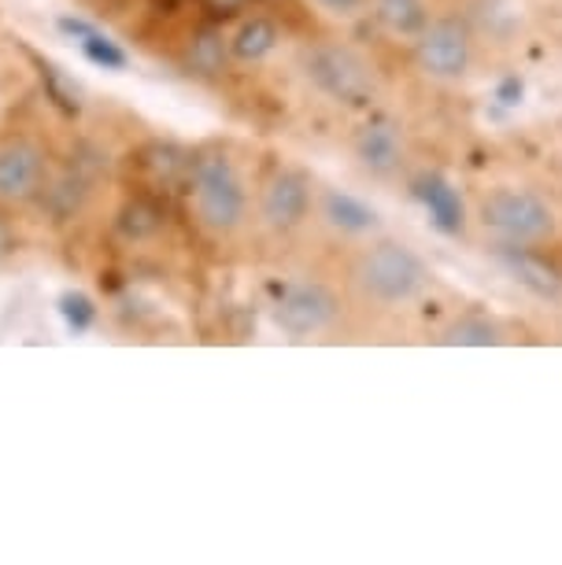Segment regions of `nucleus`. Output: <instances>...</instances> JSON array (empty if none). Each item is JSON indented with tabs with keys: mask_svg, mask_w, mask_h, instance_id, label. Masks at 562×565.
Masks as SVG:
<instances>
[{
	"mask_svg": "<svg viewBox=\"0 0 562 565\" xmlns=\"http://www.w3.org/2000/svg\"><path fill=\"white\" fill-rule=\"evenodd\" d=\"M356 281L378 303H404L426 289L430 270L404 244H378L356 266Z\"/></svg>",
	"mask_w": 562,
	"mask_h": 565,
	"instance_id": "nucleus-1",
	"label": "nucleus"
},
{
	"mask_svg": "<svg viewBox=\"0 0 562 565\" xmlns=\"http://www.w3.org/2000/svg\"><path fill=\"white\" fill-rule=\"evenodd\" d=\"M307 78L318 93H326L330 100L344 104V108H370L374 100V78L370 67L356 56L352 49L341 45H318L307 56Z\"/></svg>",
	"mask_w": 562,
	"mask_h": 565,
	"instance_id": "nucleus-2",
	"label": "nucleus"
},
{
	"mask_svg": "<svg viewBox=\"0 0 562 565\" xmlns=\"http://www.w3.org/2000/svg\"><path fill=\"white\" fill-rule=\"evenodd\" d=\"M197 211L211 230H233L245 218V185L226 156H200L193 167Z\"/></svg>",
	"mask_w": 562,
	"mask_h": 565,
	"instance_id": "nucleus-3",
	"label": "nucleus"
},
{
	"mask_svg": "<svg viewBox=\"0 0 562 565\" xmlns=\"http://www.w3.org/2000/svg\"><path fill=\"white\" fill-rule=\"evenodd\" d=\"M485 226H492L496 233L511 241H540L555 230L551 207L544 200H537L533 193H518V189H500L481 204Z\"/></svg>",
	"mask_w": 562,
	"mask_h": 565,
	"instance_id": "nucleus-4",
	"label": "nucleus"
},
{
	"mask_svg": "<svg viewBox=\"0 0 562 565\" xmlns=\"http://www.w3.org/2000/svg\"><path fill=\"white\" fill-rule=\"evenodd\" d=\"M333 318H337V296L318 281L289 285V289H282V300L274 303V326L289 337L318 333Z\"/></svg>",
	"mask_w": 562,
	"mask_h": 565,
	"instance_id": "nucleus-5",
	"label": "nucleus"
},
{
	"mask_svg": "<svg viewBox=\"0 0 562 565\" xmlns=\"http://www.w3.org/2000/svg\"><path fill=\"white\" fill-rule=\"evenodd\" d=\"M49 167H45V152L34 141H4L0 145V200L8 204H26L34 200L41 189H45Z\"/></svg>",
	"mask_w": 562,
	"mask_h": 565,
	"instance_id": "nucleus-6",
	"label": "nucleus"
},
{
	"mask_svg": "<svg viewBox=\"0 0 562 565\" xmlns=\"http://www.w3.org/2000/svg\"><path fill=\"white\" fill-rule=\"evenodd\" d=\"M418 63L433 78H459L470 63V38L459 23H433L418 34Z\"/></svg>",
	"mask_w": 562,
	"mask_h": 565,
	"instance_id": "nucleus-7",
	"label": "nucleus"
},
{
	"mask_svg": "<svg viewBox=\"0 0 562 565\" xmlns=\"http://www.w3.org/2000/svg\"><path fill=\"white\" fill-rule=\"evenodd\" d=\"M311 207V181L300 170H282L263 193V218L274 230H293Z\"/></svg>",
	"mask_w": 562,
	"mask_h": 565,
	"instance_id": "nucleus-8",
	"label": "nucleus"
},
{
	"mask_svg": "<svg viewBox=\"0 0 562 565\" xmlns=\"http://www.w3.org/2000/svg\"><path fill=\"white\" fill-rule=\"evenodd\" d=\"M356 156L359 163L374 174H392L400 167V156H404V145H400V126L385 119V115H374L356 137Z\"/></svg>",
	"mask_w": 562,
	"mask_h": 565,
	"instance_id": "nucleus-9",
	"label": "nucleus"
},
{
	"mask_svg": "<svg viewBox=\"0 0 562 565\" xmlns=\"http://www.w3.org/2000/svg\"><path fill=\"white\" fill-rule=\"evenodd\" d=\"M418 200L426 204L433 226H437V230H444V233H459L463 230V200L444 178H437V174L422 178L418 181Z\"/></svg>",
	"mask_w": 562,
	"mask_h": 565,
	"instance_id": "nucleus-10",
	"label": "nucleus"
},
{
	"mask_svg": "<svg viewBox=\"0 0 562 565\" xmlns=\"http://www.w3.org/2000/svg\"><path fill=\"white\" fill-rule=\"evenodd\" d=\"M500 263L537 296H559L562 292V277L551 270L548 263H540L537 255L518 252V248H500Z\"/></svg>",
	"mask_w": 562,
	"mask_h": 565,
	"instance_id": "nucleus-11",
	"label": "nucleus"
},
{
	"mask_svg": "<svg viewBox=\"0 0 562 565\" xmlns=\"http://www.w3.org/2000/svg\"><path fill=\"white\" fill-rule=\"evenodd\" d=\"M326 218L344 233H370L378 230V211L367 207L363 200L348 196V193H326Z\"/></svg>",
	"mask_w": 562,
	"mask_h": 565,
	"instance_id": "nucleus-12",
	"label": "nucleus"
},
{
	"mask_svg": "<svg viewBox=\"0 0 562 565\" xmlns=\"http://www.w3.org/2000/svg\"><path fill=\"white\" fill-rule=\"evenodd\" d=\"M374 8H378V19L392 34L418 38L430 23V12L422 0H374Z\"/></svg>",
	"mask_w": 562,
	"mask_h": 565,
	"instance_id": "nucleus-13",
	"label": "nucleus"
},
{
	"mask_svg": "<svg viewBox=\"0 0 562 565\" xmlns=\"http://www.w3.org/2000/svg\"><path fill=\"white\" fill-rule=\"evenodd\" d=\"M274 45H278V26H274L271 19L256 15V19H248V23L237 30V38H233L230 49H233V56H237V60L256 63V60L267 56Z\"/></svg>",
	"mask_w": 562,
	"mask_h": 565,
	"instance_id": "nucleus-14",
	"label": "nucleus"
},
{
	"mask_svg": "<svg viewBox=\"0 0 562 565\" xmlns=\"http://www.w3.org/2000/svg\"><path fill=\"white\" fill-rule=\"evenodd\" d=\"M159 226H163V211H159L152 200L137 196V200H126V207L119 211V233L130 241H145L152 237V233H159Z\"/></svg>",
	"mask_w": 562,
	"mask_h": 565,
	"instance_id": "nucleus-15",
	"label": "nucleus"
},
{
	"mask_svg": "<svg viewBox=\"0 0 562 565\" xmlns=\"http://www.w3.org/2000/svg\"><path fill=\"white\" fill-rule=\"evenodd\" d=\"M34 63H38V74H41V85H45V97L56 104L63 115H78L82 111L78 89L67 85V78L60 74V67H52V63L41 60V56H34Z\"/></svg>",
	"mask_w": 562,
	"mask_h": 565,
	"instance_id": "nucleus-16",
	"label": "nucleus"
},
{
	"mask_svg": "<svg viewBox=\"0 0 562 565\" xmlns=\"http://www.w3.org/2000/svg\"><path fill=\"white\" fill-rule=\"evenodd\" d=\"M60 315H63V322H67L71 333H86V329L97 322V307H93V300L86 292H78V289H71V292H63L60 300Z\"/></svg>",
	"mask_w": 562,
	"mask_h": 565,
	"instance_id": "nucleus-17",
	"label": "nucleus"
},
{
	"mask_svg": "<svg viewBox=\"0 0 562 565\" xmlns=\"http://www.w3.org/2000/svg\"><path fill=\"white\" fill-rule=\"evenodd\" d=\"M189 63H193V71H200V74L222 71V63H226V45H222V38L215 30L200 34L193 45H189Z\"/></svg>",
	"mask_w": 562,
	"mask_h": 565,
	"instance_id": "nucleus-18",
	"label": "nucleus"
},
{
	"mask_svg": "<svg viewBox=\"0 0 562 565\" xmlns=\"http://www.w3.org/2000/svg\"><path fill=\"white\" fill-rule=\"evenodd\" d=\"M500 340L496 333V326H489L485 318H463V322H455L448 329V337H444V344H466V348H489Z\"/></svg>",
	"mask_w": 562,
	"mask_h": 565,
	"instance_id": "nucleus-19",
	"label": "nucleus"
},
{
	"mask_svg": "<svg viewBox=\"0 0 562 565\" xmlns=\"http://www.w3.org/2000/svg\"><path fill=\"white\" fill-rule=\"evenodd\" d=\"M145 163H148V170H152L156 178H163V181H174L178 174L185 170V152L182 148H174V145H152L145 152Z\"/></svg>",
	"mask_w": 562,
	"mask_h": 565,
	"instance_id": "nucleus-20",
	"label": "nucleus"
},
{
	"mask_svg": "<svg viewBox=\"0 0 562 565\" xmlns=\"http://www.w3.org/2000/svg\"><path fill=\"white\" fill-rule=\"evenodd\" d=\"M82 52H86L89 63H97V67H104V71H126V63H130V60H126V52L115 45V41L104 38L100 30L93 38L82 41Z\"/></svg>",
	"mask_w": 562,
	"mask_h": 565,
	"instance_id": "nucleus-21",
	"label": "nucleus"
},
{
	"mask_svg": "<svg viewBox=\"0 0 562 565\" xmlns=\"http://www.w3.org/2000/svg\"><path fill=\"white\" fill-rule=\"evenodd\" d=\"M56 26H60V34H67V38H78V41H86V38H93V34H97V26H93V23H86V19H74V15H63Z\"/></svg>",
	"mask_w": 562,
	"mask_h": 565,
	"instance_id": "nucleus-22",
	"label": "nucleus"
},
{
	"mask_svg": "<svg viewBox=\"0 0 562 565\" xmlns=\"http://www.w3.org/2000/svg\"><path fill=\"white\" fill-rule=\"evenodd\" d=\"M318 8H326V12L333 15H356L359 8H363V0H315Z\"/></svg>",
	"mask_w": 562,
	"mask_h": 565,
	"instance_id": "nucleus-23",
	"label": "nucleus"
},
{
	"mask_svg": "<svg viewBox=\"0 0 562 565\" xmlns=\"http://www.w3.org/2000/svg\"><path fill=\"white\" fill-rule=\"evenodd\" d=\"M200 4H204L208 12H215V15H233V12H241L248 0H200Z\"/></svg>",
	"mask_w": 562,
	"mask_h": 565,
	"instance_id": "nucleus-24",
	"label": "nucleus"
},
{
	"mask_svg": "<svg viewBox=\"0 0 562 565\" xmlns=\"http://www.w3.org/2000/svg\"><path fill=\"white\" fill-rule=\"evenodd\" d=\"M12 252H15V233L8 226V218L0 215V259H8Z\"/></svg>",
	"mask_w": 562,
	"mask_h": 565,
	"instance_id": "nucleus-25",
	"label": "nucleus"
},
{
	"mask_svg": "<svg viewBox=\"0 0 562 565\" xmlns=\"http://www.w3.org/2000/svg\"><path fill=\"white\" fill-rule=\"evenodd\" d=\"M500 100H503V104H518V100H522V82H518V78H507V82L500 85Z\"/></svg>",
	"mask_w": 562,
	"mask_h": 565,
	"instance_id": "nucleus-26",
	"label": "nucleus"
}]
</instances>
